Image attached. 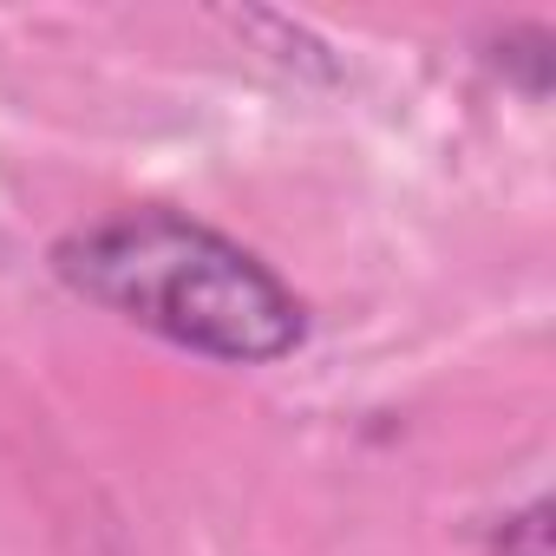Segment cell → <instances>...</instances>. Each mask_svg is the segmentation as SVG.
<instances>
[{"label":"cell","mask_w":556,"mask_h":556,"mask_svg":"<svg viewBox=\"0 0 556 556\" xmlns=\"http://www.w3.org/2000/svg\"><path fill=\"white\" fill-rule=\"evenodd\" d=\"M60 275L99 308L210 361H282L302 341V302L229 236L177 210H125L60 242Z\"/></svg>","instance_id":"cell-1"}]
</instances>
